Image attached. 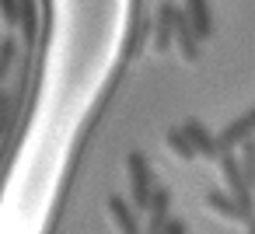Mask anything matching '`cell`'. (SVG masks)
Listing matches in <instances>:
<instances>
[{
    "instance_id": "1",
    "label": "cell",
    "mask_w": 255,
    "mask_h": 234,
    "mask_svg": "<svg viewBox=\"0 0 255 234\" xmlns=\"http://www.w3.org/2000/svg\"><path fill=\"white\" fill-rule=\"evenodd\" d=\"M126 185H129V206L136 213H143V206H147V199L157 185H154V175H150V161L140 150L126 154Z\"/></svg>"
},
{
    "instance_id": "2",
    "label": "cell",
    "mask_w": 255,
    "mask_h": 234,
    "mask_svg": "<svg viewBox=\"0 0 255 234\" xmlns=\"http://www.w3.org/2000/svg\"><path fill=\"white\" fill-rule=\"evenodd\" d=\"M217 175H220V185H224V192L227 196H234L248 213H255V196H252V189L245 185V175H241V164H238V154L234 150H224L217 161Z\"/></svg>"
},
{
    "instance_id": "3",
    "label": "cell",
    "mask_w": 255,
    "mask_h": 234,
    "mask_svg": "<svg viewBox=\"0 0 255 234\" xmlns=\"http://www.w3.org/2000/svg\"><path fill=\"white\" fill-rule=\"evenodd\" d=\"M199 39H196V32L189 28V21L182 18V11L175 7V18H171V53H178V60L185 63V67H192V63H199Z\"/></svg>"
},
{
    "instance_id": "4",
    "label": "cell",
    "mask_w": 255,
    "mask_h": 234,
    "mask_svg": "<svg viewBox=\"0 0 255 234\" xmlns=\"http://www.w3.org/2000/svg\"><path fill=\"white\" fill-rule=\"evenodd\" d=\"M203 206H206L213 217H220L224 224H248V220H252V213H248L234 196H227L224 189H206Z\"/></svg>"
},
{
    "instance_id": "5",
    "label": "cell",
    "mask_w": 255,
    "mask_h": 234,
    "mask_svg": "<svg viewBox=\"0 0 255 234\" xmlns=\"http://www.w3.org/2000/svg\"><path fill=\"white\" fill-rule=\"evenodd\" d=\"M248 140H255V109L241 112L238 119H231V122L217 133V147H220V154H224V150H238V147L248 143Z\"/></svg>"
},
{
    "instance_id": "6",
    "label": "cell",
    "mask_w": 255,
    "mask_h": 234,
    "mask_svg": "<svg viewBox=\"0 0 255 234\" xmlns=\"http://www.w3.org/2000/svg\"><path fill=\"white\" fill-rule=\"evenodd\" d=\"M168 217H171V189H154L150 192V199H147V206H143V234H161L164 231V224H168Z\"/></svg>"
},
{
    "instance_id": "7",
    "label": "cell",
    "mask_w": 255,
    "mask_h": 234,
    "mask_svg": "<svg viewBox=\"0 0 255 234\" xmlns=\"http://www.w3.org/2000/svg\"><path fill=\"white\" fill-rule=\"evenodd\" d=\"M105 220H109V227L116 234H140V217L129 206V199H123V196L105 199Z\"/></svg>"
},
{
    "instance_id": "8",
    "label": "cell",
    "mask_w": 255,
    "mask_h": 234,
    "mask_svg": "<svg viewBox=\"0 0 255 234\" xmlns=\"http://www.w3.org/2000/svg\"><path fill=\"white\" fill-rule=\"evenodd\" d=\"M178 129H182V133H185V140L192 143L196 157H206V161H217V157H220L217 133H210V126H206V122H199V119H185Z\"/></svg>"
},
{
    "instance_id": "9",
    "label": "cell",
    "mask_w": 255,
    "mask_h": 234,
    "mask_svg": "<svg viewBox=\"0 0 255 234\" xmlns=\"http://www.w3.org/2000/svg\"><path fill=\"white\" fill-rule=\"evenodd\" d=\"M182 18L189 21V28L196 32L199 42H206L213 35V11H210V0H182L178 4Z\"/></svg>"
},
{
    "instance_id": "10",
    "label": "cell",
    "mask_w": 255,
    "mask_h": 234,
    "mask_svg": "<svg viewBox=\"0 0 255 234\" xmlns=\"http://www.w3.org/2000/svg\"><path fill=\"white\" fill-rule=\"evenodd\" d=\"M171 18H175V4L171 0H161L154 11V32H150V49L154 53H171Z\"/></svg>"
},
{
    "instance_id": "11",
    "label": "cell",
    "mask_w": 255,
    "mask_h": 234,
    "mask_svg": "<svg viewBox=\"0 0 255 234\" xmlns=\"http://www.w3.org/2000/svg\"><path fill=\"white\" fill-rule=\"evenodd\" d=\"M164 150H168L175 161H182V164H185V161H196V150H192V143L185 140V133H182L178 126L164 133Z\"/></svg>"
},
{
    "instance_id": "12",
    "label": "cell",
    "mask_w": 255,
    "mask_h": 234,
    "mask_svg": "<svg viewBox=\"0 0 255 234\" xmlns=\"http://www.w3.org/2000/svg\"><path fill=\"white\" fill-rule=\"evenodd\" d=\"M14 53H18V42H14V39H4V42H0V84L7 81V74H11V67H14Z\"/></svg>"
},
{
    "instance_id": "13",
    "label": "cell",
    "mask_w": 255,
    "mask_h": 234,
    "mask_svg": "<svg viewBox=\"0 0 255 234\" xmlns=\"http://www.w3.org/2000/svg\"><path fill=\"white\" fill-rule=\"evenodd\" d=\"M11 119H14V98L7 91H0V136H7Z\"/></svg>"
},
{
    "instance_id": "14",
    "label": "cell",
    "mask_w": 255,
    "mask_h": 234,
    "mask_svg": "<svg viewBox=\"0 0 255 234\" xmlns=\"http://www.w3.org/2000/svg\"><path fill=\"white\" fill-rule=\"evenodd\" d=\"M161 234H189V227H185V220L168 217V224H164V231H161Z\"/></svg>"
},
{
    "instance_id": "15",
    "label": "cell",
    "mask_w": 255,
    "mask_h": 234,
    "mask_svg": "<svg viewBox=\"0 0 255 234\" xmlns=\"http://www.w3.org/2000/svg\"><path fill=\"white\" fill-rule=\"evenodd\" d=\"M245 234H255V217H252V220L245 224Z\"/></svg>"
},
{
    "instance_id": "16",
    "label": "cell",
    "mask_w": 255,
    "mask_h": 234,
    "mask_svg": "<svg viewBox=\"0 0 255 234\" xmlns=\"http://www.w3.org/2000/svg\"><path fill=\"white\" fill-rule=\"evenodd\" d=\"M252 147H255V140H252Z\"/></svg>"
},
{
    "instance_id": "17",
    "label": "cell",
    "mask_w": 255,
    "mask_h": 234,
    "mask_svg": "<svg viewBox=\"0 0 255 234\" xmlns=\"http://www.w3.org/2000/svg\"><path fill=\"white\" fill-rule=\"evenodd\" d=\"M252 217H255V213H252Z\"/></svg>"
}]
</instances>
